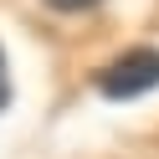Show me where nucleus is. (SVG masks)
<instances>
[{
	"instance_id": "f03ea898",
	"label": "nucleus",
	"mask_w": 159,
	"mask_h": 159,
	"mask_svg": "<svg viewBox=\"0 0 159 159\" xmlns=\"http://www.w3.org/2000/svg\"><path fill=\"white\" fill-rule=\"evenodd\" d=\"M11 103V67H5V52H0V113Z\"/></svg>"
},
{
	"instance_id": "7ed1b4c3",
	"label": "nucleus",
	"mask_w": 159,
	"mask_h": 159,
	"mask_svg": "<svg viewBox=\"0 0 159 159\" xmlns=\"http://www.w3.org/2000/svg\"><path fill=\"white\" fill-rule=\"evenodd\" d=\"M52 11H87V5H98V0H46Z\"/></svg>"
},
{
	"instance_id": "f257e3e1",
	"label": "nucleus",
	"mask_w": 159,
	"mask_h": 159,
	"mask_svg": "<svg viewBox=\"0 0 159 159\" xmlns=\"http://www.w3.org/2000/svg\"><path fill=\"white\" fill-rule=\"evenodd\" d=\"M159 87V52L154 46H139V52H123L98 72V93L113 98V103H128V98H144Z\"/></svg>"
}]
</instances>
